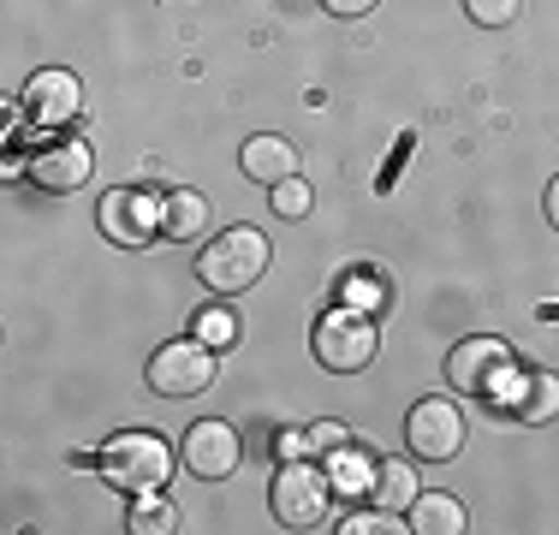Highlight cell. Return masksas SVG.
<instances>
[{
  "label": "cell",
  "mask_w": 559,
  "mask_h": 535,
  "mask_svg": "<svg viewBox=\"0 0 559 535\" xmlns=\"http://www.w3.org/2000/svg\"><path fill=\"white\" fill-rule=\"evenodd\" d=\"M215 381V345L203 340H173L150 357V387L162 399H191Z\"/></svg>",
  "instance_id": "52a82bcc"
},
{
  "label": "cell",
  "mask_w": 559,
  "mask_h": 535,
  "mask_svg": "<svg viewBox=\"0 0 559 535\" xmlns=\"http://www.w3.org/2000/svg\"><path fill=\"white\" fill-rule=\"evenodd\" d=\"M179 459H185V471H191V476H203V482H226V476L238 471V459H245V440H238V428H233V423L203 417V423L185 428Z\"/></svg>",
  "instance_id": "9c48e42d"
},
{
  "label": "cell",
  "mask_w": 559,
  "mask_h": 535,
  "mask_svg": "<svg viewBox=\"0 0 559 535\" xmlns=\"http://www.w3.org/2000/svg\"><path fill=\"white\" fill-rule=\"evenodd\" d=\"M345 304H352V310H357V304L381 310V304H388V286H381L376 274H352V280H345Z\"/></svg>",
  "instance_id": "44dd1931"
},
{
  "label": "cell",
  "mask_w": 559,
  "mask_h": 535,
  "mask_svg": "<svg viewBox=\"0 0 559 535\" xmlns=\"http://www.w3.org/2000/svg\"><path fill=\"white\" fill-rule=\"evenodd\" d=\"M173 459H179V452H173L155 428H126V435H114L108 447H102L96 471L108 476V488H119V494H155V488H167Z\"/></svg>",
  "instance_id": "7a4b0ae2"
},
{
  "label": "cell",
  "mask_w": 559,
  "mask_h": 535,
  "mask_svg": "<svg viewBox=\"0 0 559 535\" xmlns=\"http://www.w3.org/2000/svg\"><path fill=\"white\" fill-rule=\"evenodd\" d=\"M310 345H316V364H322V369L357 374V369L376 364L381 333H376V321H369L364 310H334V316L316 321V340Z\"/></svg>",
  "instance_id": "277c9868"
},
{
  "label": "cell",
  "mask_w": 559,
  "mask_h": 535,
  "mask_svg": "<svg viewBox=\"0 0 559 535\" xmlns=\"http://www.w3.org/2000/svg\"><path fill=\"white\" fill-rule=\"evenodd\" d=\"M24 114H31L36 126H66V119L84 114V84H78L72 72H60V66H48V72H36L31 84H24Z\"/></svg>",
  "instance_id": "8fae6325"
},
{
  "label": "cell",
  "mask_w": 559,
  "mask_h": 535,
  "mask_svg": "<svg viewBox=\"0 0 559 535\" xmlns=\"http://www.w3.org/2000/svg\"><path fill=\"white\" fill-rule=\"evenodd\" d=\"M31 185L36 191H84V179L96 173V155H90V143H78V138H55V143H43V150L31 155Z\"/></svg>",
  "instance_id": "30bf717a"
},
{
  "label": "cell",
  "mask_w": 559,
  "mask_h": 535,
  "mask_svg": "<svg viewBox=\"0 0 559 535\" xmlns=\"http://www.w3.org/2000/svg\"><path fill=\"white\" fill-rule=\"evenodd\" d=\"M209 221H215V209H209L203 191H167V197H162V238L191 245V238L209 233Z\"/></svg>",
  "instance_id": "5bb4252c"
},
{
  "label": "cell",
  "mask_w": 559,
  "mask_h": 535,
  "mask_svg": "<svg viewBox=\"0 0 559 535\" xmlns=\"http://www.w3.org/2000/svg\"><path fill=\"white\" fill-rule=\"evenodd\" d=\"M464 12H471V24H483V31H500V24H512L518 12H524V0H464Z\"/></svg>",
  "instance_id": "ffe728a7"
},
{
  "label": "cell",
  "mask_w": 559,
  "mask_h": 535,
  "mask_svg": "<svg viewBox=\"0 0 559 535\" xmlns=\"http://www.w3.org/2000/svg\"><path fill=\"white\" fill-rule=\"evenodd\" d=\"M269 203H274V214H280V221H304L316 197H310V185H304V179H280L274 191H269Z\"/></svg>",
  "instance_id": "d6986e66"
},
{
  "label": "cell",
  "mask_w": 559,
  "mask_h": 535,
  "mask_svg": "<svg viewBox=\"0 0 559 535\" xmlns=\"http://www.w3.org/2000/svg\"><path fill=\"white\" fill-rule=\"evenodd\" d=\"M173 524H179V512L162 500V488H155V494H131V530H138V535H162Z\"/></svg>",
  "instance_id": "e0dca14e"
},
{
  "label": "cell",
  "mask_w": 559,
  "mask_h": 535,
  "mask_svg": "<svg viewBox=\"0 0 559 535\" xmlns=\"http://www.w3.org/2000/svg\"><path fill=\"white\" fill-rule=\"evenodd\" d=\"M269 506H274V524H286V530H322L328 506H334V482L316 471V464L292 459V464L274 471Z\"/></svg>",
  "instance_id": "3957f363"
},
{
  "label": "cell",
  "mask_w": 559,
  "mask_h": 535,
  "mask_svg": "<svg viewBox=\"0 0 559 535\" xmlns=\"http://www.w3.org/2000/svg\"><path fill=\"white\" fill-rule=\"evenodd\" d=\"M238 167H245V179H257V185L274 191L280 179H298V143L262 131V138H250L245 150H238Z\"/></svg>",
  "instance_id": "4fadbf2b"
},
{
  "label": "cell",
  "mask_w": 559,
  "mask_h": 535,
  "mask_svg": "<svg viewBox=\"0 0 559 535\" xmlns=\"http://www.w3.org/2000/svg\"><path fill=\"white\" fill-rule=\"evenodd\" d=\"M495 405L506 411L512 423H548V417H559V374H548V369H536V374H512V387L495 399Z\"/></svg>",
  "instance_id": "7c38bea8"
},
{
  "label": "cell",
  "mask_w": 559,
  "mask_h": 535,
  "mask_svg": "<svg viewBox=\"0 0 559 535\" xmlns=\"http://www.w3.org/2000/svg\"><path fill=\"white\" fill-rule=\"evenodd\" d=\"M548 221H554V233H559V173L548 179Z\"/></svg>",
  "instance_id": "d4e9b609"
},
{
  "label": "cell",
  "mask_w": 559,
  "mask_h": 535,
  "mask_svg": "<svg viewBox=\"0 0 559 535\" xmlns=\"http://www.w3.org/2000/svg\"><path fill=\"white\" fill-rule=\"evenodd\" d=\"M399 530H411V524H393L388 506L381 512H357L352 524H340V535H399Z\"/></svg>",
  "instance_id": "7402d4cb"
},
{
  "label": "cell",
  "mask_w": 559,
  "mask_h": 535,
  "mask_svg": "<svg viewBox=\"0 0 559 535\" xmlns=\"http://www.w3.org/2000/svg\"><path fill=\"white\" fill-rule=\"evenodd\" d=\"M405 440L423 464H452L464 452V417L452 399H417L405 417Z\"/></svg>",
  "instance_id": "8992f818"
},
{
  "label": "cell",
  "mask_w": 559,
  "mask_h": 535,
  "mask_svg": "<svg viewBox=\"0 0 559 535\" xmlns=\"http://www.w3.org/2000/svg\"><path fill=\"white\" fill-rule=\"evenodd\" d=\"M512 374H518V357H512V345H500V340H464V345H452V357H447V381L459 387V393H476V399H500L506 387H512Z\"/></svg>",
  "instance_id": "5b68a950"
},
{
  "label": "cell",
  "mask_w": 559,
  "mask_h": 535,
  "mask_svg": "<svg viewBox=\"0 0 559 535\" xmlns=\"http://www.w3.org/2000/svg\"><path fill=\"white\" fill-rule=\"evenodd\" d=\"M238 333H245V321H238L233 310H203V316H197V340L215 345V352H233Z\"/></svg>",
  "instance_id": "ac0fdd59"
},
{
  "label": "cell",
  "mask_w": 559,
  "mask_h": 535,
  "mask_svg": "<svg viewBox=\"0 0 559 535\" xmlns=\"http://www.w3.org/2000/svg\"><path fill=\"white\" fill-rule=\"evenodd\" d=\"M376 500L388 506V512L411 506V500H417V471H411L405 459H381L376 464Z\"/></svg>",
  "instance_id": "2e32d148"
},
{
  "label": "cell",
  "mask_w": 559,
  "mask_h": 535,
  "mask_svg": "<svg viewBox=\"0 0 559 535\" xmlns=\"http://www.w3.org/2000/svg\"><path fill=\"white\" fill-rule=\"evenodd\" d=\"M334 476H340V488H364V476H369V471H364L357 459H340V471H334Z\"/></svg>",
  "instance_id": "cb8c5ba5"
},
{
  "label": "cell",
  "mask_w": 559,
  "mask_h": 535,
  "mask_svg": "<svg viewBox=\"0 0 559 535\" xmlns=\"http://www.w3.org/2000/svg\"><path fill=\"white\" fill-rule=\"evenodd\" d=\"M328 12H334V19H364V12H376L381 0H322Z\"/></svg>",
  "instance_id": "603a6c76"
},
{
  "label": "cell",
  "mask_w": 559,
  "mask_h": 535,
  "mask_svg": "<svg viewBox=\"0 0 559 535\" xmlns=\"http://www.w3.org/2000/svg\"><path fill=\"white\" fill-rule=\"evenodd\" d=\"M405 512H411V530L417 535H464L471 530V512H464L459 494H417Z\"/></svg>",
  "instance_id": "9a60e30c"
},
{
  "label": "cell",
  "mask_w": 559,
  "mask_h": 535,
  "mask_svg": "<svg viewBox=\"0 0 559 535\" xmlns=\"http://www.w3.org/2000/svg\"><path fill=\"white\" fill-rule=\"evenodd\" d=\"M96 221H102V233H108L114 245H126V250L155 245V238H162V197L138 191V185H119V191L102 197Z\"/></svg>",
  "instance_id": "ba28073f"
},
{
  "label": "cell",
  "mask_w": 559,
  "mask_h": 535,
  "mask_svg": "<svg viewBox=\"0 0 559 535\" xmlns=\"http://www.w3.org/2000/svg\"><path fill=\"white\" fill-rule=\"evenodd\" d=\"M274 268V245L257 226H226L221 238H209V250L197 257V274L215 298H238V292L262 286V274Z\"/></svg>",
  "instance_id": "6da1fadb"
}]
</instances>
